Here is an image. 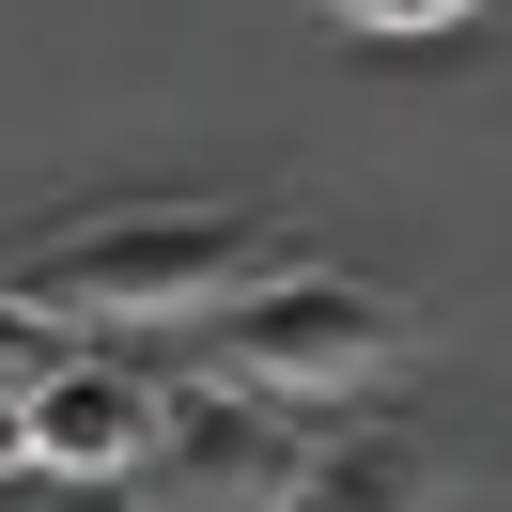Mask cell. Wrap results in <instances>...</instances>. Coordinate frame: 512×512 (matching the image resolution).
<instances>
[{"instance_id":"1","label":"cell","mask_w":512,"mask_h":512,"mask_svg":"<svg viewBox=\"0 0 512 512\" xmlns=\"http://www.w3.org/2000/svg\"><path fill=\"white\" fill-rule=\"evenodd\" d=\"M264 280H280V233L233 202H109V218H63L0 264V295L32 326H187Z\"/></svg>"},{"instance_id":"8","label":"cell","mask_w":512,"mask_h":512,"mask_svg":"<svg viewBox=\"0 0 512 512\" xmlns=\"http://www.w3.org/2000/svg\"><path fill=\"white\" fill-rule=\"evenodd\" d=\"M32 466V388H0V481Z\"/></svg>"},{"instance_id":"5","label":"cell","mask_w":512,"mask_h":512,"mask_svg":"<svg viewBox=\"0 0 512 512\" xmlns=\"http://www.w3.org/2000/svg\"><path fill=\"white\" fill-rule=\"evenodd\" d=\"M419 481L435 466H419L404 435H326L311 481H295V512H419Z\"/></svg>"},{"instance_id":"9","label":"cell","mask_w":512,"mask_h":512,"mask_svg":"<svg viewBox=\"0 0 512 512\" xmlns=\"http://www.w3.org/2000/svg\"><path fill=\"white\" fill-rule=\"evenodd\" d=\"M63 512H140V481H63Z\"/></svg>"},{"instance_id":"3","label":"cell","mask_w":512,"mask_h":512,"mask_svg":"<svg viewBox=\"0 0 512 512\" xmlns=\"http://www.w3.org/2000/svg\"><path fill=\"white\" fill-rule=\"evenodd\" d=\"M326 419L280 404V388H171V435L140 450V512H295Z\"/></svg>"},{"instance_id":"4","label":"cell","mask_w":512,"mask_h":512,"mask_svg":"<svg viewBox=\"0 0 512 512\" xmlns=\"http://www.w3.org/2000/svg\"><path fill=\"white\" fill-rule=\"evenodd\" d=\"M171 435V388L140 373V357H63V373L32 388V466L47 481H140V450Z\"/></svg>"},{"instance_id":"6","label":"cell","mask_w":512,"mask_h":512,"mask_svg":"<svg viewBox=\"0 0 512 512\" xmlns=\"http://www.w3.org/2000/svg\"><path fill=\"white\" fill-rule=\"evenodd\" d=\"M326 16H342V32H466L481 0H326Z\"/></svg>"},{"instance_id":"7","label":"cell","mask_w":512,"mask_h":512,"mask_svg":"<svg viewBox=\"0 0 512 512\" xmlns=\"http://www.w3.org/2000/svg\"><path fill=\"white\" fill-rule=\"evenodd\" d=\"M47 373H63V357H47V326L0 295V388H47Z\"/></svg>"},{"instance_id":"2","label":"cell","mask_w":512,"mask_h":512,"mask_svg":"<svg viewBox=\"0 0 512 512\" xmlns=\"http://www.w3.org/2000/svg\"><path fill=\"white\" fill-rule=\"evenodd\" d=\"M404 357V295L342 280V264H280L264 295L218 311V388H280V404H342Z\"/></svg>"},{"instance_id":"10","label":"cell","mask_w":512,"mask_h":512,"mask_svg":"<svg viewBox=\"0 0 512 512\" xmlns=\"http://www.w3.org/2000/svg\"><path fill=\"white\" fill-rule=\"evenodd\" d=\"M0 512H16V497H0Z\"/></svg>"}]
</instances>
